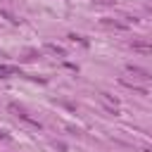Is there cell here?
<instances>
[{
    "instance_id": "obj_5",
    "label": "cell",
    "mask_w": 152,
    "mask_h": 152,
    "mask_svg": "<svg viewBox=\"0 0 152 152\" xmlns=\"http://www.w3.org/2000/svg\"><path fill=\"white\" fill-rule=\"evenodd\" d=\"M119 83H121V86H126V88H131V90H135L138 95H147V90H145L142 86H138V83H133V81H128V78H121Z\"/></svg>"
},
{
    "instance_id": "obj_7",
    "label": "cell",
    "mask_w": 152,
    "mask_h": 152,
    "mask_svg": "<svg viewBox=\"0 0 152 152\" xmlns=\"http://www.w3.org/2000/svg\"><path fill=\"white\" fill-rule=\"evenodd\" d=\"M102 26H107V28H119V31H124V28H126V24H121V21H112V19H104V21H102Z\"/></svg>"
},
{
    "instance_id": "obj_10",
    "label": "cell",
    "mask_w": 152,
    "mask_h": 152,
    "mask_svg": "<svg viewBox=\"0 0 152 152\" xmlns=\"http://www.w3.org/2000/svg\"><path fill=\"white\" fill-rule=\"evenodd\" d=\"M7 138H10V135H7L5 131H0V140H7Z\"/></svg>"
},
{
    "instance_id": "obj_4",
    "label": "cell",
    "mask_w": 152,
    "mask_h": 152,
    "mask_svg": "<svg viewBox=\"0 0 152 152\" xmlns=\"http://www.w3.org/2000/svg\"><path fill=\"white\" fill-rule=\"evenodd\" d=\"M128 45H131V50L138 52V55H152V43H145V40H131Z\"/></svg>"
},
{
    "instance_id": "obj_13",
    "label": "cell",
    "mask_w": 152,
    "mask_h": 152,
    "mask_svg": "<svg viewBox=\"0 0 152 152\" xmlns=\"http://www.w3.org/2000/svg\"><path fill=\"white\" fill-rule=\"evenodd\" d=\"M147 10H150V12H152V5H150V7H147Z\"/></svg>"
},
{
    "instance_id": "obj_6",
    "label": "cell",
    "mask_w": 152,
    "mask_h": 152,
    "mask_svg": "<svg viewBox=\"0 0 152 152\" xmlns=\"http://www.w3.org/2000/svg\"><path fill=\"white\" fill-rule=\"evenodd\" d=\"M45 50H48V52H52V55H57V57H64V48H59V45H55V43H48V45H45Z\"/></svg>"
},
{
    "instance_id": "obj_8",
    "label": "cell",
    "mask_w": 152,
    "mask_h": 152,
    "mask_svg": "<svg viewBox=\"0 0 152 152\" xmlns=\"http://www.w3.org/2000/svg\"><path fill=\"white\" fill-rule=\"evenodd\" d=\"M7 74H19L17 66H0V76H7Z\"/></svg>"
},
{
    "instance_id": "obj_12",
    "label": "cell",
    "mask_w": 152,
    "mask_h": 152,
    "mask_svg": "<svg viewBox=\"0 0 152 152\" xmlns=\"http://www.w3.org/2000/svg\"><path fill=\"white\" fill-rule=\"evenodd\" d=\"M145 152H152V147H147V150H145Z\"/></svg>"
},
{
    "instance_id": "obj_2",
    "label": "cell",
    "mask_w": 152,
    "mask_h": 152,
    "mask_svg": "<svg viewBox=\"0 0 152 152\" xmlns=\"http://www.w3.org/2000/svg\"><path fill=\"white\" fill-rule=\"evenodd\" d=\"M126 71H128V74H133V76H138L140 81H152V71H147V69H142V66L126 64Z\"/></svg>"
},
{
    "instance_id": "obj_3",
    "label": "cell",
    "mask_w": 152,
    "mask_h": 152,
    "mask_svg": "<svg viewBox=\"0 0 152 152\" xmlns=\"http://www.w3.org/2000/svg\"><path fill=\"white\" fill-rule=\"evenodd\" d=\"M100 100H102V104H104V109H107V112H112V114H116V112H119V100H116V97H112L109 93H100Z\"/></svg>"
},
{
    "instance_id": "obj_11",
    "label": "cell",
    "mask_w": 152,
    "mask_h": 152,
    "mask_svg": "<svg viewBox=\"0 0 152 152\" xmlns=\"http://www.w3.org/2000/svg\"><path fill=\"white\" fill-rule=\"evenodd\" d=\"M95 2H114V0H95Z\"/></svg>"
},
{
    "instance_id": "obj_1",
    "label": "cell",
    "mask_w": 152,
    "mask_h": 152,
    "mask_svg": "<svg viewBox=\"0 0 152 152\" xmlns=\"http://www.w3.org/2000/svg\"><path fill=\"white\" fill-rule=\"evenodd\" d=\"M10 109H12V112H17V116H19V119H21V121H24V124H28V126H33V128H38V131H40V128H43V124H40V121H38V119H31V116H28V114H24V112H21V109H19V107H17V104H14V102H12V104H10Z\"/></svg>"
},
{
    "instance_id": "obj_9",
    "label": "cell",
    "mask_w": 152,
    "mask_h": 152,
    "mask_svg": "<svg viewBox=\"0 0 152 152\" xmlns=\"http://www.w3.org/2000/svg\"><path fill=\"white\" fill-rule=\"evenodd\" d=\"M0 14H2V17H5V19H10V21H12V24H17V21H19V19H14V14H10V12H7V10H2V12H0Z\"/></svg>"
}]
</instances>
